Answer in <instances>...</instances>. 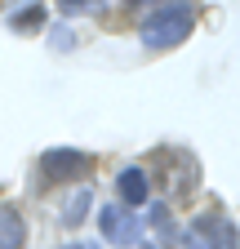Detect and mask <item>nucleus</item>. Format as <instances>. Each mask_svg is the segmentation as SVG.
I'll return each mask as SVG.
<instances>
[{
    "mask_svg": "<svg viewBox=\"0 0 240 249\" xmlns=\"http://www.w3.org/2000/svg\"><path fill=\"white\" fill-rule=\"evenodd\" d=\"M191 36V9L187 5H165L156 14H147L142 22V45L147 49H173Z\"/></svg>",
    "mask_w": 240,
    "mask_h": 249,
    "instance_id": "1",
    "label": "nucleus"
},
{
    "mask_svg": "<svg viewBox=\"0 0 240 249\" xmlns=\"http://www.w3.org/2000/svg\"><path fill=\"white\" fill-rule=\"evenodd\" d=\"M89 169H94V160H89L85 151H76V147H53V151L40 156L45 182H71V178H85Z\"/></svg>",
    "mask_w": 240,
    "mask_h": 249,
    "instance_id": "2",
    "label": "nucleus"
},
{
    "mask_svg": "<svg viewBox=\"0 0 240 249\" xmlns=\"http://www.w3.org/2000/svg\"><path fill=\"white\" fill-rule=\"evenodd\" d=\"M187 245L191 249H236V227L223 213H200L187 227Z\"/></svg>",
    "mask_w": 240,
    "mask_h": 249,
    "instance_id": "3",
    "label": "nucleus"
},
{
    "mask_svg": "<svg viewBox=\"0 0 240 249\" xmlns=\"http://www.w3.org/2000/svg\"><path fill=\"white\" fill-rule=\"evenodd\" d=\"M98 227H103V240H111L116 249H129L138 245V218L129 209H120V205H107L98 213Z\"/></svg>",
    "mask_w": 240,
    "mask_h": 249,
    "instance_id": "4",
    "label": "nucleus"
},
{
    "mask_svg": "<svg viewBox=\"0 0 240 249\" xmlns=\"http://www.w3.org/2000/svg\"><path fill=\"white\" fill-rule=\"evenodd\" d=\"M116 187H120V196H125V205H147V192H152V178H147V169L129 165V169H120Z\"/></svg>",
    "mask_w": 240,
    "mask_h": 249,
    "instance_id": "5",
    "label": "nucleus"
},
{
    "mask_svg": "<svg viewBox=\"0 0 240 249\" xmlns=\"http://www.w3.org/2000/svg\"><path fill=\"white\" fill-rule=\"evenodd\" d=\"M22 245H27L22 213H14L9 205H0V249H22Z\"/></svg>",
    "mask_w": 240,
    "mask_h": 249,
    "instance_id": "6",
    "label": "nucleus"
},
{
    "mask_svg": "<svg viewBox=\"0 0 240 249\" xmlns=\"http://www.w3.org/2000/svg\"><path fill=\"white\" fill-rule=\"evenodd\" d=\"M85 205H89V192H80V196H76V200L67 205V213H63V218H67V223H80V218H85L80 209H85Z\"/></svg>",
    "mask_w": 240,
    "mask_h": 249,
    "instance_id": "7",
    "label": "nucleus"
},
{
    "mask_svg": "<svg viewBox=\"0 0 240 249\" xmlns=\"http://www.w3.org/2000/svg\"><path fill=\"white\" fill-rule=\"evenodd\" d=\"M89 0H63V9H85Z\"/></svg>",
    "mask_w": 240,
    "mask_h": 249,
    "instance_id": "8",
    "label": "nucleus"
},
{
    "mask_svg": "<svg viewBox=\"0 0 240 249\" xmlns=\"http://www.w3.org/2000/svg\"><path fill=\"white\" fill-rule=\"evenodd\" d=\"M80 249H94V245H80Z\"/></svg>",
    "mask_w": 240,
    "mask_h": 249,
    "instance_id": "9",
    "label": "nucleus"
},
{
    "mask_svg": "<svg viewBox=\"0 0 240 249\" xmlns=\"http://www.w3.org/2000/svg\"><path fill=\"white\" fill-rule=\"evenodd\" d=\"M147 249H160V245H147Z\"/></svg>",
    "mask_w": 240,
    "mask_h": 249,
    "instance_id": "10",
    "label": "nucleus"
},
{
    "mask_svg": "<svg viewBox=\"0 0 240 249\" xmlns=\"http://www.w3.org/2000/svg\"><path fill=\"white\" fill-rule=\"evenodd\" d=\"M71 249H80V245H71Z\"/></svg>",
    "mask_w": 240,
    "mask_h": 249,
    "instance_id": "11",
    "label": "nucleus"
}]
</instances>
